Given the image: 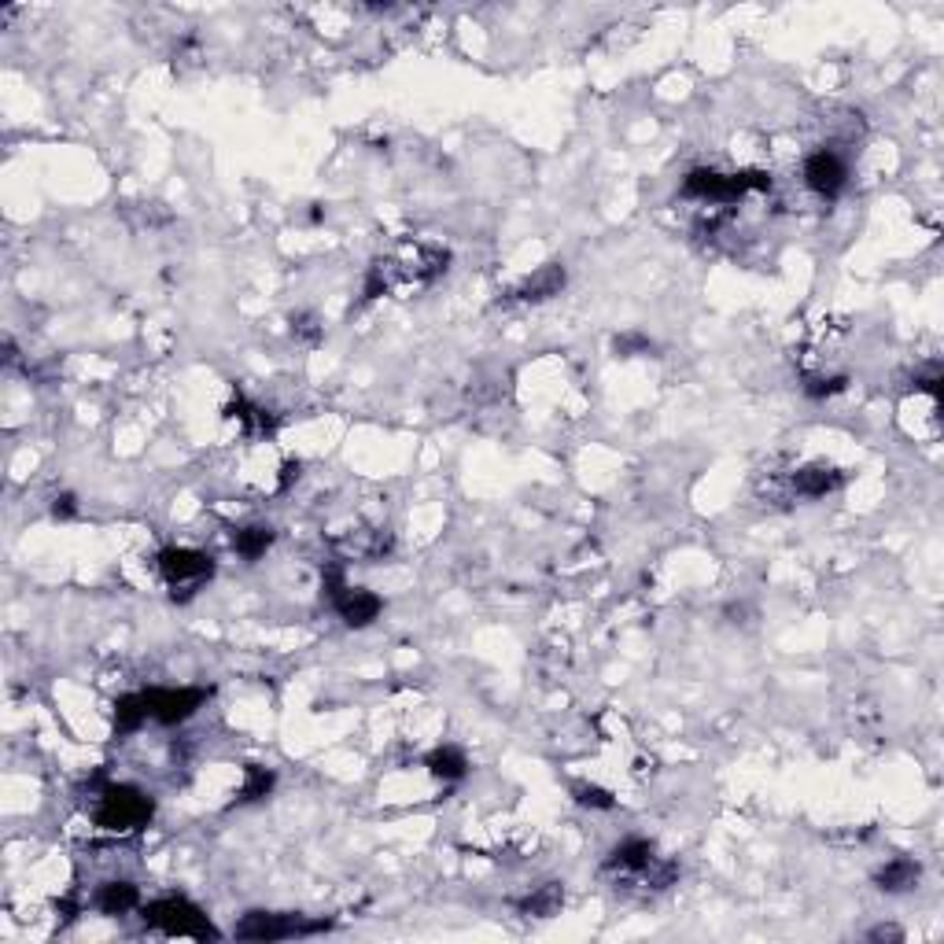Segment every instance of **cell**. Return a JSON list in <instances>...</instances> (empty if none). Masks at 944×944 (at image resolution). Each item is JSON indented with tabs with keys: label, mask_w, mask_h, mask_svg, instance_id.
Wrapping results in <instances>:
<instances>
[{
	"label": "cell",
	"mask_w": 944,
	"mask_h": 944,
	"mask_svg": "<svg viewBox=\"0 0 944 944\" xmlns=\"http://www.w3.org/2000/svg\"><path fill=\"white\" fill-rule=\"evenodd\" d=\"M141 919L148 930H159L166 937H196V941H218L222 933L203 915L200 904L189 897H159L141 908Z\"/></svg>",
	"instance_id": "1"
},
{
	"label": "cell",
	"mask_w": 944,
	"mask_h": 944,
	"mask_svg": "<svg viewBox=\"0 0 944 944\" xmlns=\"http://www.w3.org/2000/svg\"><path fill=\"white\" fill-rule=\"evenodd\" d=\"M155 801L137 786H104L100 801H96V826L111 830V834H133L152 823Z\"/></svg>",
	"instance_id": "2"
},
{
	"label": "cell",
	"mask_w": 944,
	"mask_h": 944,
	"mask_svg": "<svg viewBox=\"0 0 944 944\" xmlns=\"http://www.w3.org/2000/svg\"><path fill=\"white\" fill-rule=\"evenodd\" d=\"M771 189V177L764 170H745V174H720V170H690L683 181V196L690 200H712V203H734L745 192Z\"/></svg>",
	"instance_id": "3"
},
{
	"label": "cell",
	"mask_w": 944,
	"mask_h": 944,
	"mask_svg": "<svg viewBox=\"0 0 944 944\" xmlns=\"http://www.w3.org/2000/svg\"><path fill=\"white\" fill-rule=\"evenodd\" d=\"M159 572L170 583L177 602H189L192 594L214 576V557L203 550H189V546H166L159 554Z\"/></svg>",
	"instance_id": "4"
},
{
	"label": "cell",
	"mask_w": 944,
	"mask_h": 944,
	"mask_svg": "<svg viewBox=\"0 0 944 944\" xmlns=\"http://www.w3.org/2000/svg\"><path fill=\"white\" fill-rule=\"evenodd\" d=\"M332 930V922H314L307 915H288V911H248L236 922L240 941H288V937H310V933Z\"/></svg>",
	"instance_id": "5"
},
{
	"label": "cell",
	"mask_w": 944,
	"mask_h": 944,
	"mask_svg": "<svg viewBox=\"0 0 944 944\" xmlns=\"http://www.w3.org/2000/svg\"><path fill=\"white\" fill-rule=\"evenodd\" d=\"M325 587H329L332 609L340 613V620L347 627H369L380 616V609H384V602H380L377 594H369V590L362 587H347L340 568H329V572H325Z\"/></svg>",
	"instance_id": "6"
},
{
	"label": "cell",
	"mask_w": 944,
	"mask_h": 944,
	"mask_svg": "<svg viewBox=\"0 0 944 944\" xmlns=\"http://www.w3.org/2000/svg\"><path fill=\"white\" fill-rule=\"evenodd\" d=\"M207 697H211V690H203V686H177V690H170V686H152V690H144L148 716H152L155 723H163V727H177V723H185L189 716H196Z\"/></svg>",
	"instance_id": "7"
},
{
	"label": "cell",
	"mask_w": 944,
	"mask_h": 944,
	"mask_svg": "<svg viewBox=\"0 0 944 944\" xmlns=\"http://www.w3.org/2000/svg\"><path fill=\"white\" fill-rule=\"evenodd\" d=\"M804 181H808V189L819 192L823 200H838L841 189H845V181H849V166L841 163L838 152H815L808 155V163H804Z\"/></svg>",
	"instance_id": "8"
},
{
	"label": "cell",
	"mask_w": 944,
	"mask_h": 944,
	"mask_svg": "<svg viewBox=\"0 0 944 944\" xmlns=\"http://www.w3.org/2000/svg\"><path fill=\"white\" fill-rule=\"evenodd\" d=\"M845 484V472L834 465H804L801 472H793V495L797 498H826L834 495Z\"/></svg>",
	"instance_id": "9"
},
{
	"label": "cell",
	"mask_w": 944,
	"mask_h": 944,
	"mask_svg": "<svg viewBox=\"0 0 944 944\" xmlns=\"http://www.w3.org/2000/svg\"><path fill=\"white\" fill-rule=\"evenodd\" d=\"M565 288V266H557V262H550V266H543L539 273H531V277H524V281L509 292V299L513 303H539V299H550V295H557Z\"/></svg>",
	"instance_id": "10"
},
{
	"label": "cell",
	"mask_w": 944,
	"mask_h": 944,
	"mask_svg": "<svg viewBox=\"0 0 944 944\" xmlns=\"http://www.w3.org/2000/svg\"><path fill=\"white\" fill-rule=\"evenodd\" d=\"M93 904L100 915H111V919L115 915H130L133 908H141V889L133 882H104L96 889Z\"/></svg>",
	"instance_id": "11"
},
{
	"label": "cell",
	"mask_w": 944,
	"mask_h": 944,
	"mask_svg": "<svg viewBox=\"0 0 944 944\" xmlns=\"http://www.w3.org/2000/svg\"><path fill=\"white\" fill-rule=\"evenodd\" d=\"M653 860H657V856H653V841H646V838H627V841H620V845H616L613 852H609V860H605V871H631V874H642Z\"/></svg>",
	"instance_id": "12"
},
{
	"label": "cell",
	"mask_w": 944,
	"mask_h": 944,
	"mask_svg": "<svg viewBox=\"0 0 944 944\" xmlns=\"http://www.w3.org/2000/svg\"><path fill=\"white\" fill-rule=\"evenodd\" d=\"M425 767L432 771V779H439V782H461L465 775H469V760H465V753L454 749V745H439V749H432V753L425 756Z\"/></svg>",
	"instance_id": "13"
},
{
	"label": "cell",
	"mask_w": 944,
	"mask_h": 944,
	"mask_svg": "<svg viewBox=\"0 0 944 944\" xmlns=\"http://www.w3.org/2000/svg\"><path fill=\"white\" fill-rule=\"evenodd\" d=\"M922 867L915 860H908V856H897V860H889L882 867V871L874 874V885L882 889V893H904V889H911V885L919 882Z\"/></svg>",
	"instance_id": "14"
},
{
	"label": "cell",
	"mask_w": 944,
	"mask_h": 944,
	"mask_svg": "<svg viewBox=\"0 0 944 944\" xmlns=\"http://www.w3.org/2000/svg\"><path fill=\"white\" fill-rule=\"evenodd\" d=\"M152 720L148 716V701H144V690L141 694H126L115 701V731L118 734H133L141 731L144 723Z\"/></svg>",
	"instance_id": "15"
},
{
	"label": "cell",
	"mask_w": 944,
	"mask_h": 944,
	"mask_svg": "<svg viewBox=\"0 0 944 944\" xmlns=\"http://www.w3.org/2000/svg\"><path fill=\"white\" fill-rule=\"evenodd\" d=\"M561 904H565V889L557 882H550V885H539L528 900H520V911H524L528 919H550V915L561 911Z\"/></svg>",
	"instance_id": "16"
},
{
	"label": "cell",
	"mask_w": 944,
	"mask_h": 944,
	"mask_svg": "<svg viewBox=\"0 0 944 944\" xmlns=\"http://www.w3.org/2000/svg\"><path fill=\"white\" fill-rule=\"evenodd\" d=\"M233 546L240 557L259 561V557L273 546V528H266V524H248V528H240L233 535Z\"/></svg>",
	"instance_id": "17"
},
{
	"label": "cell",
	"mask_w": 944,
	"mask_h": 944,
	"mask_svg": "<svg viewBox=\"0 0 944 944\" xmlns=\"http://www.w3.org/2000/svg\"><path fill=\"white\" fill-rule=\"evenodd\" d=\"M273 782H277V775H273L270 767L248 764V767H244V786H240V793H236V801H240V804H251V801H262V797H270V793H273Z\"/></svg>",
	"instance_id": "18"
},
{
	"label": "cell",
	"mask_w": 944,
	"mask_h": 944,
	"mask_svg": "<svg viewBox=\"0 0 944 944\" xmlns=\"http://www.w3.org/2000/svg\"><path fill=\"white\" fill-rule=\"evenodd\" d=\"M229 417L244 421V428H248V432H259V436H270V432H273V421L266 417V410L251 406V402L244 399V395H236V402L229 406Z\"/></svg>",
	"instance_id": "19"
},
{
	"label": "cell",
	"mask_w": 944,
	"mask_h": 944,
	"mask_svg": "<svg viewBox=\"0 0 944 944\" xmlns=\"http://www.w3.org/2000/svg\"><path fill=\"white\" fill-rule=\"evenodd\" d=\"M572 797H576V804H583V808H602V812L616 808L613 793L602 790V786H590V782H576V786H572Z\"/></svg>",
	"instance_id": "20"
},
{
	"label": "cell",
	"mask_w": 944,
	"mask_h": 944,
	"mask_svg": "<svg viewBox=\"0 0 944 944\" xmlns=\"http://www.w3.org/2000/svg\"><path fill=\"white\" fill-rule=\"evenodd\" d=\"M845 384H849L845 377H808L804 380V395L808 399H830V395L845 391Z\"/></svg>",
	"instance_id": "21"
},
{
	"label": "cell",
	"mask_w": 944,
	"mask_h": 944,
	"mask_svg": "<svg viewBox=\"0 0 944 944\" xmlns=\"http://www.w3.org/2000/svg\"><path fill=\"white\" fill-rule=\"evenodd\" d=\"M613 351L620 354V358H631V354H649L653 351V343L642 336V332H620L613 340Z\"/></svg>",
	"instance_id": "22"
},
{
	"label": "cell",
	"mask_w": 944,
	"mask_h": 944,
	"mask_svg": "<svg viewBox=\"0 0 944 944\" xmlns=\"http://www.w3.org/2000/svg\"><path fill=\"white\" fill-rule=\"evenodd\" d=\"M52 517H56V520L78 517V498H74V495H56V498H52Z\"/></svg>",
	"instance_id": "23"
},
{
	"label": "cell",
	"mask_w": 944,
	"mask_h": 944,
	"mask_svg": "<svg viewBox=\"0 0 944 944\" xmlns=\"http://www.w3.org/2000/svg\"><path fill=\"white\" fill-rule=\"evenodd\" d=\"M867 941H904V930L900 926H874L867 933Z\"/></svg>",
	"instance_id": "24"
},
{
	"label": "cell",
	"mask_w": 944,
	"mask_h": 944,
	"mask_svg": "<svg viewBox=\"0 0 944 944\" xmlns=\"http://www.w3.org/2000/svg\"><path fill=\"white\" fill-rule=\"evenodd\" d=\"M292 325H295V332H299V336H307V340H318V336H321L318 321L310 318V314H303V318H295Z\"/></svg>",
	"instance_id": "25"
},
{
	"label": "cell",
	"mask_w": 944,
	"mask_h": 944,
	"mask_svg": "<svg viewBox=\"0 0 944 944\" xmlns=\"http://www.w3.org/2000/svg\"><path fill=\"white\" fill-rule=\"evenodd\" d=\"M292 480H299V461H284V469H281V491H288L292 487Z\"/></svg>",
	"instance_id": "26"
}]
</instances>
